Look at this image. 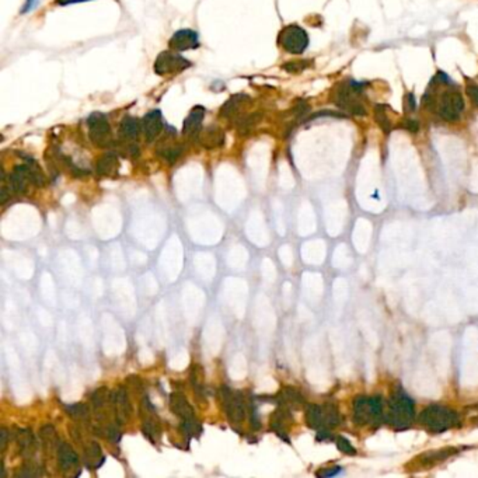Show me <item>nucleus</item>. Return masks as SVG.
<instances>
[{
    "label": "nucleus",
    "instance_id": "obj_16",
    "mask_svg": "<svg viewBox=\"0 0 478 478\" xmlns=\"http://www.w3.org/2000/svg\"><path fill=\"white\" fill-rule=\"evenodd\" d=\"M9 183H10V190H13L16 194H24L27 191L28 183H31L30 174H28V166L27 165L17 166L9 177Z\"/></svg>",
    "mask_w": 478,
    "mask_h": 478
},
{
    "label": "nucleus",
    "instance_id": "obj_15",
    "mask_svg": "<svg viewBox=\"0 0 478 478\" xmlns=\"http://www.w3.org/2000/svg\"><path fill=\"white\" fill-rule=\"evenodd\" d=\"M205 117V109L203 107H195L190 116L187 117V120L184 121V135L188 138H195L201 134V127H202V121Z\"/></svg>",
    "mask_w": 478,
    "mask_h": 478
},
{
    "label": "nucleus",
    "instance_id": "obj_12",
    "mask_svg": "<svg viewBox=\"0 0 478 478\" xmlns=\"http://www.w3.org/2000/svg\"><path fill=\"white\" fill-rule=\"evenodd\" d=\"M170 48L174 50H188V49H195L199 46V41H198V34L192 30H181L177 31L170 42H169Z\"/></svg>",
    "mask_w": 478,
    "mask_h": 478
},
{
    "label": "nucleus",
    "instance_id": "obj_1",
    "mask_svg": "<svg viewBox=\"0 0 478 478\" xmlns=\"http://www.w3.org/2000/svg\"><path fill=\"white\" fill-rule=\"evenodd\" d=\"M415 419L414 400L401 389L392 393L387 401V412L385 421L396 431H404L410 428Z\"/></svg>",
    "mask_w": 478,
    "mask_h": 478
},
{
    "label": "nucleus",
    "instance_id": "obj_21",
    "mask_svg": "<svg viewBox=\"0 0 478 478\" xmlns=\"http://www.w3.org/2000/svg\"><path fill=\"white\" fill-rule=\"evenodd\" d=\"M16 442H17V446H19L23 456L27 457L35 452L37 442H35L34 434L30 430H20L16 434Z\"/></svg>",
    "mask_w": 478,
    "mask_h": 478
},
{
    "label": "nucleus",
    "instance_id": "obj_39",
    "mask_svg": "<svg viewBox=\"0 0 478 478\" xmlns=\"http://www.w3.org/2000/svg\"><path fill=\"white\" fill-rule=\"evenodd\" d=\"M403 127H404V128H407L408 131H412V132L418 131V124H416L415 121H411V120L404 121V122H403Z\"/></svg>",
    "mask_w": 478,
    "mask_h": 478
},
{
    "label": "nucleus",
    "instance_id": "obj_33",
    "mask_svg": "<svg viewBox=\"0 0 478 478\" xmlns=\"http://www.w3.org/2000/svg\"><path fill=\"white\" fill-rule=\"evenodd\" d=\"M118 425H109L107 430H105V436L109 438L111 443H118L121 441V431L118 428Z\"/></svg>",
    "mask_w": 478,
    "mask_h": 478
},
{
    "label": "nucleus",
    "instance_id": "obj_31",
    "mask_svg": "<svg viewBox=\"0 0 478 478\" xmlns=\"http://www.w3.org/2000/svg\"><path fill=\"white\" fill-rule=\"evenodd\" d=\"M66 412L75 419H86L89 416V407L86 404H73L66 407Z\"/></svg>",
    "mask_w": 478,
    "mask_h": 478
},
{
    "label": "nucleus",
    "instance_id": "obj_30",
    "mask_svg": "<svg viewBox=\"0 0 478 478\" xmlns=\"http://www.w3.org/2000/svg\"><path fill=\"white\" fill-rule=\"evenodd\" d=\"M375 118H376V121L379 122V125L382 127V129L387 134V132H390V129H392V125H390V121H389V118H387V114H386V105H378V107H376V110H375Z\"/></svg>",
    "mask_w": 478,
    "mask_h": 478
},
{
    "label": "nucleus",
    "instance_id": "obj_23",
    "mask_svg": "<svg viewBox=\"0 0 478 478\" xmlns=\"http://www.w3.org/2000/svg\"><path fill=\"white\" fill-rule=\"evenodd\" d=\"M105 461V457L102 454V450L100 448L98 443L91 442L89 443V446L84 449V463L89 468H100L102 466V463Z\"/></svg>",
    "mask_w": 478,
    "mask_h": 478
},
{
    "label": "nucleus",
    "instance_id": "obj_8",
    "mask_svg": "<svg viewBox=\"0 0 478 478\" xmlns=\"http://www.w3.org/2000/svg\"><path fill=\"white\" fill-rule=\"evenodd\" d=\"M221 397H222L223 408L228 418L233 423H240L246 418V407H244L243 394L240 392L233 393L229 386H222Z\"/></svg>",
    "mask_w": 478,
    "mask_h": 478
},
{
    "label": "nucleus",
    "instance_id": "obj_11",
    "mask_svg": "<svg viewBox=\"0 0 478 478\" xmlns=\"http://www.w3.org/2000/svg\"><path fill=\"white\" fill-rule=\"evenodd\" d=\"M110 403L114 407L116 412V419L120 425L127 423L132 415V405L129 401V396L125 387H118L114 393H111Z\"/></svg>",
    "mask_w": 478,
    "mask_h": 478
},
{
    "label": "nucleus",
    "instance_id": "obj_42",
    "mask_svg": "<svg viewBox=\"0 0 478 478\" xmlns=\"http://www.w3.org/2000/svg\"><path fill=\"white\" fill-rule=\"evenodd\" d=\"M58 5H71V3H80L87 2V0H57Z\"/></svg>",
    "mask_w": 478,
    "mask_h": 478
},
{
    "label": "nucleus",
    "instance_id": "obj_2",
    "mask_svg": "<svg viewBox=\"0 0 478 478\" xmlns=\"http://www.w3.org/2000/svg\"><path fill=\"white\" fill-rule=\"evenodd\" d=\"M418 421L427 431L432 434H442L457 427L460 423V416L457 411L446 405L432 404L421 411Z\"/></svg>",
    "mask_w": 478,
    "mask_h": 478
},
{
    "label": "nucleus",
    "instance_id": "obj_20",
    "mask_svg": "<svg viewBox=\"0 0 478 478\" xmlns=\"http://www.w3.org/2000/svg\"><path fill=\"white\" fill-rule=\"evenodd\" d=\"M278 403L282 407H286V408L291 410V408L303 405L304 404V397L295 387H284L282 392L278 394Z\"/></svg>",
    "mask_w": 478,
    "mask_h": 478
},
{
    "label": "nucleus",
    "instance_id": "obj_24",
    "mask_svg": "<svg viewBox=\"0 0 478 478\" xmlns=\"http://www.w3.org/2000/svg\"><path fill=\"white\" fill-rule=\"evenodd\" d=\"M248 101H250V98L247 95H243V94H237V95L232 97L222 107V116L226 118L235 117L236 114L241 113V110L248 104Z\"/></svg>",
    "mask_w": 478,
    "mask_h": 478
},
{
    "label": "nucleus",
    "instance_id": "obj_37",
    "mask_svg": "<svg viewBox=\"0 0 478 478\" xmlns=\"http://www.w3.org/2000/svg\"><path fill=\"white\" fill-rule=\"evenodd\" d=\"M251 427L254 431H258L261 428V421H259L258 415L255 414V410L251 411Z\"/></svg>",
    "mask_w": 478,
    "mask_h": 478
},
{
    "label": "nucleus",
    "instance_id": "obj_18",
    "mask_svg": "<svg viewBox=\"0 0 478 478\" xmlns=\"http://www.w3.org/2000/svg\"><path fill=\"white\" fill-rule=\"evenodd\" d=\"M306 422L307 427L315 431L324 430V407L318 404L306 405Z\"/></svg>",
    "mask_w": 478,
    "mask_h": 478
},
{
    "label": "nucleus",
    "instance_id": "obj_5",
    "mask_svg": "<svg viewBox=\"0 0 478 478\" xmlns=\"http://www.w3.org/2000/svg\"><path fill=\"white\" fill-rule=\"evenodd\" d=\"M463 449L464 448H445V449H436V450L421 453L407 464V468L410 471H418V470L435 467L441 464L442 461H446L448 459L459 454Z\"/></svg>",
    "mask_w": 478,
    "mask_h": 478
},
{
    "label": "nucleus",
    "instance_id": "obj_6",
    "mask_svg": "<svg viewBox=\"0 0 478 478\" xmlns=\"http://www.w3.org/2000/svg\"><path fill=\"white\" fill-rule=\"evenodd\" d=\"M463 109H464V100L461 94L456 90L445 91L436 102V113L439 114L442 120L448 122L457 121Z\"/></svg>",
    "mask_w": 478,
    "mask_h": 478
},
{
    "label": "nucleus",
    "instance_id": "obj_34",
    "mask_svg": "<svg viewBox=\"0 0 478 478\" xmlns=\"http://www.w3.org/2000/svg\"><path fill=\"white\" fill-rule=\"evenodd\" d=\"M309 66V62H303V61H299V62H291V64H286L285 66H284V69L285 71H288V72H293V73H296V72H302L303 69H306Z\"/></svg>",
    "mask_w": 478,
    "mask_h": 478
},
{
    "label": "nucleus",
    "instance_id": "obj_29",
    "mask_svg": "<svg viewBox=\"0 0 478 478\" xmlns=\"http://www.w3.org/2000/svg\"><path fill=\"white\" fill-rule=\"evenodd\" d=\"M39 436H41L44 446H46V448L55 446L54 443L57 441V431L54 427H52V425H45V427H42L39 431Z\"/></svg>",
    "mask_w": 478,
    "mask_h": 478
},
{
    "label": "nucleus",
    "instance_id": "obj_38",
    "mask_svg": "<svg viewBox=\"0 0 478 478\" xmlns=\"http://www.w3.org/2000/svg\"><path fill=\"white\" fill-rule=\"evenodd\" d=\"M0 435H2V453H5L9 445V432L6 428H2V434Z\"/></svg>",
    "mask_w": 478,
    "mask_h": 478
},
{
    "label": "nucleus",
    "instance_id": "obj_32",
    "mask_svg": "<svg viewBox=\"0 0 478 478\" xmlns=\"http://www.w3.org/2000/svg\"><path fill=\"white\" fill-rule=\"evenodd\" d=\"M335 443H337V448L340 452H342L344 454H348V456H355L358 452L356 449L353 448V445L344 436H338L335 439Z\"/></svg>",
    "mask_w": 478,
    "mask_h": 478
},
{
    "label": "nucleus",
    "instance_id": "obj_26",
    "mask_svg": "<svg viewBox=\"0 0 478 478\" xmlns=\"http://www.w3.org/2000/svg\"><path fill=\"white\" fill-rule=\"evenodd\" d=\"M110 397H111V393L109 392L107 387H98L95 392H93L90 400L94 410H101L105 407L107 401H110Z\"/></svg>",
    "mask_w": 478,
    "mask_h": 478
},
{
    "label": "nucleus",
    "instance_id": "obj_7",
    "mask_svg": "<svg viewBox=\"0 0 478 478\" xmlns=\"http://www.w3.org/2000/svg\"><path fill=\"white\" fill-rule=\"evenodd\" d=\"M278 42L286 52H289V54L299 55L306 50L309 45V37L302 27L292 24L285 27L279 33Z\"/></svg>",
    "mask_w": 478,
    "mask_h": 478
},
{
    "label": "nucleus",
    "instance_id": "obj_14",
    "mask_svg": "<svg viewBox=\"0 0 478 478\" xmlns=\"http://www.w3.org/2000/svg\"><path fill=\"white\" fill-rule=\"evenodd\" d=\"M170 408L183 421L184 419L195 418L194 410H192L191 404L188 403V400L185 398V396L183 393H177V392L172 393V396H170Z\"/></svg>",
    "mask_w": 478,
    "mask_h": 478
},
{
    "label": "nucleus",
    "instance_id": "obj_9",
    "mask_svg": "<svg viewBox=\"0 0 478 478\" xmlns=\"http://www.w3.org/2000/svg\"><path fill=\"white\" fill-rule=\"evenodd\" d=\"M191 62L176 52H162L154 62V72L160 76L174 75L190 68Z\"/></svg>",
    "mask_w": 478,
    "mask_h": 478
},
{
    "label": "nucleus",
    "instance_id": "obj_27",
    "mask_svg": "<svg viewBox=\"0 0 478 478\" xmlns=\"http://www.w3.org/2000/svg\"><path fill=\"white\" fill-rule=\"evenodd\" d=\"M181 146H177V145H170V146H162L160 149H158V154H160L163 158H166V160L169 163H174L177 158L181 156Z\"/></svg>",
    "mask_w": 478,
    "mask_h": 478
},
{
    "label": "nucleus",
    "instance_id": "obj_40",
    "mask_svg": "<svg viewBox=\"0 0 478 478\" xmlns=\"http://www.w3.org/2000/svg\"><path fill=\"white\" fill-rule=\"evenodd\" d=\"M407 110L410 109V111H412L415 109V102H414V95L412 94H408L407 95Z\"/></svg>",
    "mask_w": 478,
    "mask_h": 478
},
{
    "label": "nucleus",
    "instance_id": "obj_17",
    "mask_svg": "<svg viewBox=\"0 0 478 478\" xmlns=\"http://www.w3.org/2000/svg\"><path fill=\"white\" fill-rule=\"evenodd\" d=\"M57 454H58L59 466H61V468L64 471H71V470H73L79 464L77 453L68 443H64V442L59 443L58 449H57Z\"/></svg>",
    "mask_w": 478,
    "mask_h": 478
},
{
    "label": "nucleus",
    "instance_id": "obj_3",
    "mask_svg": "<svg viewBox=\"0 0 478 478\" xmlns=\"http://www.w3.org/2000/svg\"><path fill=\"white\" fill-rule=\"evenodd\" d=\"M385 405L380 396H359L353 400L352 418L360 427L378 428L385 421Z\"/></svg>",
    "mask_w": 478,
    "mask_h": 478
},
{
    "label": "nucleus",
    "instance_id": "obj_4",
    "mask_svg": "<svg viewBox=\"0 0 478 478\" xmlns=\"http://www.w3.org/2000/svg\"><path fill=\"white\" fill-rule=\"evenodd\" d=\"M365 87V83L358 82H347L342 83L334 93V102L338 107L348 114L352 116H365L366 110L360 101L362 89Z\"/></svg>",
    "mask_w": 478,
    "mask_h": 478
},
{
    "label": "nucleus",
    "instance_id": "obj_22",
    "mask_svg": "<svg viewBox=\"0 0 478 478\" xmlns=\"http://www.w3.org/2000/svg\"><path fill=\"white\" fill-rule=\"evenodd\" d=\"M201 142L208 149L219 147L225 142V134L218 127H209L201 134Z\"/></svg>",
    "mask_w": 478,
    "mask_h": 478
},
{
    "label": "nucleus",
    "instance_id": "obj_10",
    "mask_svg": "<svg viewBox=\"0 0 478 478\" xmlns=\"http://www.w3.org/2000/svg\"><path fill=\"white\" fill-rule=\"evenodd\" d=\"M87 125H89V135L90 139L98 145L102 146L109 142L110 139V134H111V128H110V122L104 114L101 113H94L87 118Z\"/></svg>",
    "mask_w": 478,
    "mask_h": 478
},
{
    "label": "nucleus",
    "instance_id": "obj_35",
    "mask_svg": "<svg viewBox=\"0 0 478 478\" xmlns=\"http://www.w3.org/2000/svg\"><path fill=\"white\" fill-rule=\"evenodd\" d=\"M341 472V467L340 466H334L331 468H324L322 471H318L317 475L318 477H333V475H337Z\"/></svg>",
    "mask_w": 478,
    "mask_h": 478
},
{
    "label": "nucleus",
    "instance_id": "obj_36",
    "mask_svg": "<svg viewBox=\"0 0 478 478\" xmlns=\"http://www.w3.org/2000/svg\"><path fill=\"white\" fill-rule=\"evenodd\" d=\"M467 94H468V97L472 100V102L478 107V87L474 86V84H470V86L467 87Z\"/></svg>",
    "mask_w": 478,
    "mask_h": 478
},
{
    "label": "nucleus",
    "instance_id": "obj_19",
    "mask_svg": "<svg viewBox=\"0 0 478 478\" xmlns=\"http://www.w3.org/2000/svg\"><path fill=\"white\" fill-rule=\"evenodd\" d=\"M118 158L116 154L113 153H107L104 154L102 157H100V160L97 162V173L102 177H113L118 173Z\"/></svg>",
    "mask_w": 478,
    "mask_h": 478
},
{
    "label": "nucleus",
    "instance_id": "obj_25",
    "mask_svg": "<svg viewBox=\"0 0 478 478\" xmlns=\"http://www.w3.org/2000/svg\"><path fill=\"white\" fill-rule=\"evenodd\" d=\"M140 132V125L139 122L132 118V117H127L120 127V136L125 140H135L138 138Z\"/></svg>",
    "mask_w": 478,
    "mask_h": 478
},
{
    "label": "nucleus",
    "instance_id": "obj_13",
    "mask_svg": "<svg viewBox=\"0 0 478 478\" xmlns=\"http://www.w3.org/2000/svg\"><path fill=\"white\" fill-rule=\"evenodd\" d=\"M162 128H163V121H162L160 111H150L149 114H146V117L143 118L142 129H143L145 139L147 142H153L154 139H157V136L162 132Z\"/></svg>",
    "mask_w": 478,
    "mask_h": 478
},
{
    "label": "nucleus",
    "instance_id": "obj_41",
    "mask_svg": "<svg viewBox=\"0 0 478 478\" xmlns=\"http://www.w3.org/2000/svg\"><path fill=\"white\" fill-rule=\"evenodd\" d=\"M35 3H37V0H27V3H26V6H24V9L21 10V13L30 12V10L35 6Z\"/></svg>",
    "mask_w": 478,
    "mask_h": 478
},
{
    "label": "nucleus",
    "instance_id": "obj_28",
    "mask_svg": "<svg viewBox=\"0 0 478 478\" xmlns=\"http://www.w3.org/2000/svg\"><path fill=\"white\" fill-rule=\"evenodd\" d=\"M181 431L185 436L191 438V436H199L202 434V428H201V425L196 422L195 418L192 419H184L183 423H181Z\"/></svg>",
    "mask_w": 478,
    "mask_h": 478
}]
</instances>
